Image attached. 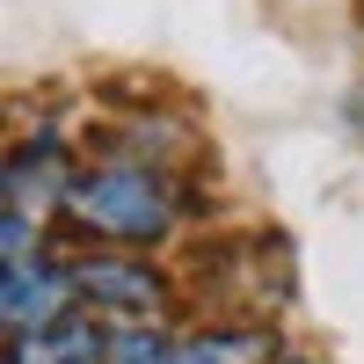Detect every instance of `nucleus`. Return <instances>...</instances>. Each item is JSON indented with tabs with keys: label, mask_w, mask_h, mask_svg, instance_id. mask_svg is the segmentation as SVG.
Masks as SVG:
<instances>
[{
	"label": "nucleus",
	"mask_w": 364,
	"mask_h": 364,
	"mask_svg": "<svg viewBox=\"0 0 364 364\" xmlns=\"http://www.w3.org/2000/svg\"><path fill=\"white\" fill-rule=\"evenodd\" d=\"M66 190H73V175H66V154H58L51 132L22 139L15 154H8V226H0L8 262H29V255H37L44 219H51V211H66Z\"/></svg>",
	"instance_id": "f03ea898"
},
{
	"label": "nucleus",
	"mask_w": 364,
	"mask_h": 364,
	"mask_svg": "<svg viewBox=\"0 0 364 364\" xmlns=\"http://www.w3.org/2000/svg\"><path fill=\"white\" fill-rule=\"evenodd\" d=\"M182 336H168L161 321H146V328H109V364H175Z\"/></svg>",
	"instance_id": "0eeeda50"
},
{
	"label": "nucleus",
	"mask_w": 364,
	"mask_h": 364,
	"mask_svg": "<svg viewBox=\"0 0 364 364\" xmlns=\"http://www.w3.org/2000/svg\"><path fill=\"white\" fill-rule=\"evenodd\" d=\"M66 219L102 240V248H154V240L175 233L182 219V197L161 168H139V161H102V168H80L73 190H66Z\"/></svg>",
	"instance_id": "f257e3e1"
},
{
	"label": "nucleus",
	"mask_w": 364,
	"mask_h": 364,
	"mask_svg": "<svg viewBox=\"0 0 364 364\" xmlns=\"http://www.w3.org/2000/svg\"><path fill=\"white\" fill-rule=\"evenodd\" d=\"M73 306H80L73 269H58V262H44V255L8 262V277H0V321H8V343L44 336V328L73 321Z\"/></svg>",
	"instance_id": "20e7f679"
},
{
	"label": "nucleus",
	"mask_w": 364,
	"mask_h": 364,
	"mask_svg": "<svg viewBox=\"0 0 364 364\" xmlns=\"http://www.w3.org/2000/svg\"><path fill=\"white\" fill-rule=\"evenodd\" d=\"M73 291L95 321H117V328H146L161 306H168V284L154 262H139L124 248H102V255H80L73 262Z\"/></svg>",
	"instance_id": "7ed1b4c3"
},
{
	"label": "nucleus",
	"mask_w": 364,
	"mask_h": 364,
	"mask_svg": "<svg viewBox=\"0 0 364 364\" xmlns=\"http://www.w3.org/2000/svg\"><path fill=\"white\" fill-rule=\"evenodd\" d=\"M269 357V336L255 328H204V336H182L175 364H262Z\"/></svg>",
	"instance_id": "423d86ee"
},
{
	"label": "nucleus",
	"mask_w": 364,
	"mask_h": 364,
	"mask_svg": "<svg viewBox=\"0 0 364 364\" xmlns=\"http://www.w3.org/2000/svg\"><path fill=\"white\" fill-rule=\"evenodd\" d=\"M8 364H109V328L95 314H73V321L44 328V336L8 343Z\"/></svg>",
	"instance_id": "39448f33"
}]
</instances>
